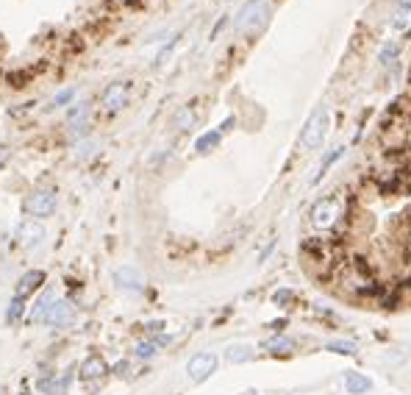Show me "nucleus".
Returning <instances> with one entry per match:
<instances>
[{
	"label": "nucleus",
	"instance_id": "a878e982",
	"mask_svg": "<svg viewBox=\"0 0 411 395\" xmlns=\"http://www.w3.org/2000/svg\"><path fill=\"white\" fill-rule=\"evenodd\" d=\"M195 125V111L186 106V109H181L178 114H175V128L178 131H186V128H192Z\"/></svg>",
	"mask_w": 411,
	"mask_h": 395
},
{
	"label": "nucleus",
	"instance_id": "6ab92c4d",
	"mask_svg": "<svg viewBox=\"0 0 411 395\" xmlns=\"http://www.w3.org/2000/svg\"><path fill=\"white\" fill-rule=\"evenodd\" d=\"M220 142H223L220 128H217V131H206V134H200L197 142H195V153H212Z\"/></svg>",
	"mask_w": 411,
	"mask_h": 395
},
{
	"label": "nucleus",
	"instance_id": "f3484780",
	"mask_svg": "<svg viewBox=\"0 0 411 395\" xmlns=\"http://www.w3.org/2000/svg\"><path fill=\"white\" fill-rule=\"evenodd\" d=\"M167 343H170V337H164V334H162V337L142 340L140 345L133 348V356H136V359H153V356L162 351V345H167Z\"/></svg>",
	"mask_w": 411,
	"mask_h": 395
},
{
	"label": "nucleus",
	"instance_id": "f8f14e48",
	"mask_svg": "<svg viewBox=\"0 0 411 395\" xmlns=\"http://www.w3.org/2000/svg\"><path fill=\"white\" fill-rule=\"evenodd\" d=\"M47 281V276H45V270H25L23 276H20V281H17V292L14 295H20V298H28L31 292H36L42 284Z\"/></svg>",
	"mask_w": 411,
	"mask_h": 395
},
{
	"label": "nucleus",
	"instance_id": "cd10ccee",
	"mask_svg": "<svg viewBox=\"0 0 411 395\" xmlns=\"http://www.w3.org/2000/svg\"><path fill=\"white\" fill-rule=\"evenodd\" d=\"M408 12H411V0H400V9H397V17H395V28H403V25H406Z\"/></svg>",
	"mask_w": 411,
	"mask_h": 395
},
{
	"label": "nucleus",
	"instance_id": "a211bd4d",
	"mask_svg": "<svg viewBox=\"0 0 411 395\" xmlns=\"http://www.w3.org/2000/svg\"><path fill=\"white\" fill-rule=\"evenodd\" d=\"M256 356V348L253 345H245V343H236V345H228L225 348V359L231 362V365H245V362H250Z\"/></svg>",
	"mask_w": 411,
	"mask_h": 395
},
{
	"label": "nucleus",
	"instance_id": "7c9ffc66",
	"mask_svg": "<svg viewBox=\"0 0 411 395\" xmlns=\"http://www.w3.org/2000/svg\"><path fill=\"white\" fill-rule=\"evenodd\" d=\"M114 373H117V376H125V373H128V362H117V365H114Z\"/></svg>",
	"mask_w": 411,
	"mask_h": 395
},
{
	"label": "nucleus",
	"instance_id": "393cba45",
	"mask_svg": "<svg viewBox=\"0 0 411 395\" xmlns=\"http://www.w3.org/2000/svg\"><path fill=\"white\" fill-rule=\"evenodd\" d=\"M272 303L287 309V306H292V303H295V292H292V290H287V287H281V290L272 292Z\"/></svg>",
	"mask_w": 411,
	"mask_h": 395
},
{
	"label": "nucleus",
	"instance_id": "c756f323",
	"mask_svg": "<svg viewBox=\"0 0 411 395\" xmlns=\"http://www.w3.org/2000/svg\"><path fill=\"white\" fill-rule=\"evenodd\" d=\"M225 23H228V17H223V20H217V25H214V31H212V39H214V36H217V34H220V31L225 28Z\"/></svg>",
	"mask_w": 411,
	"mask_h": 395
},
{
	"label": "nucleus",
	"instance_id": "ddd939ff",
	"mask_svg": "<svg viewBox=\"0 0 411 395\" xmlns=\"http://www.w3.org/2000/svg\"><path fill=\"white\" fill-rule=\"evenodd\" d=\"M53 303H56V292H53V290H45V292L39 295V301L34 303V309H31L28 320H31V323H36V325H39V323H47Z\"/></svg>",
	"mask_w": 411,
	"mask_h": 395
},
{
	"label": "nucleus",
	"instance_id": "b1692460",
	"mask_svg": "<svg viewBox=\"0 0 411 395\" xmlns=\"http://www.w3.org/2000/svg\"><path fill=\"white\" fill-rule=\"evenodd\" d=\"M339 156H345V145H336V148H333V151H331V153L322 159V164H320V173L314 175V181H311V184H320V178H322V175L331 170V164H333V162H339Z\"/></svg>",
	"mask_w": 411,
	"mask_h": 395
},
{
	"label": "nucleus",
	"instance_id": "4468645a",
	"mask_svg": "<svg viewBox=\"0 0 411 395\" xmlns=\"http://www.w3.org/2000/svg\"><path fill=\"white\" fill-rule=\"evenodd\" d=\"M109 370H111V367L106 365V359L98 356V354H92V356L84 359V365H81V378H84V381H98V378H103Z\"/></svg>",
	"mask_w": 411,
	"mask_h": 395
},
{
	"label": "nucleus",
	"instance_id": "aec40b11",
	"mask_svg": "<svg viewBox=\"0 0 411 395\" xmlns=\"http://www.w3.org/2000/svg\"><path fill=\"white\" fill-rule=\"evenodd\" d=\"M76 95H78V87H67V89L56 92V95H53V100H50V106H47V111H56V109H70V106L76 103Z\"/></svg>",
	"mask_w": 411,
	"mask_h": 395
},
{
	"label": "nucleus",
	"instance_id": "2eb2a0df",
	"mask_svg": "<svg viewBox=\"0 0 411 395\" xmlns=\"http://www.w3.org/2000/svg\"><path fill=\"white\" fill-rule=\"evenodd\" d=\"M87 117H89V103H84V100H78L67 109V122H70L73 134H81L84 125H87Z\"/></svg>",
	"mask_w": 411,
	"mask_h": 395
},
{
	"label": "nucleus",
	"instance_id": "20e7f679",
	"mask_svg": "<svg viewBox=\"0 0 411 395\" xmlns=\"http://www.w3.org/2000/svg\"><path fill=\"white\" fill-rule=\"evenodd\" d=\"M56 206H58V201H56V192H50V189H34L25 201H23V209H25V215H31V220H45V217H50L53 212H56Z\"/></svg>",
	"mask_w": 411,
	"mask_h": 395
},
{
	"label": "nucleus",
	"instance_id": "6e6552de",
	"mask_svg": "<svg viewBox=\"0 0 411 395\" xmlns=\"http://www.w3.org/2000/svg\"><path fill=\"white\" fill-rule=\"evenodd\" d=\"M14 237H17V242H20L25 250H31V248H36L47 234H45V226H42L39 220H23V223L17 226V231H14Z\"/></svg>",
	"mask_w": 411,
	"mask_h": 395
},
{
	"label": "nucleus",
	"instance_id": "5701e85b",
	"mask_svg": "<svg viewBox=\"0 0 411 395\" xmlns=\"http://www.w3.org/2000/svg\"><path fill=\"white\" fill-rule=\"evenodd\" d=\"M23 314H25V298L14 295V298H12V303H9V309H6V323H9V325H14V323H20V320H23Z\"/></svg>",
	"mask_w": 411,
	"mask_h": 395
},
{
	"label": "nucleus",
	"instance_id": "bb28decb",
	"mask_svg": "<svg viewBox=\"0 0 411 395\" xmlns=\"http://www.w3.org/2000/svg\"><path fill=\"white\" fill-rule=\"evenodd\" d=\"M95 148H98V142H95V140H78V145H76L73 156H76V159H87V156H92V153H95Z\"/></svg>",
	"mask_w": 411,
	"mask_h": 395
},
{
	"label": "nucleus",
	"instance_id": "dca6fc26",
	"mask_svg": "<svg viewBox=\"0 0 411 395\" xmlns=\"http://www.w3.org/2000/svg\"><path fill=\"white\" fill-rule=\"evenodd\" d=\"M269 356H289L295 348H298V343L292 340V337H284V334H278V337H269L264 345H261Z\"/></svg>",
	"mask_w": 411,
	"mask_h": 395
},
{
	"label": "nucleus",
	"instance_id": "f03ea898",
	"mask_svg": "<svg viewBox=\"0 0 411 395\" xmlns=\"http://www.w3.org/2000/svg\"><path fill=\"white\" fill-rule=\"evenodd\" d=\"M269 20V3L267 0H247V3L239 9L234 28L239 34H258Z\"/></svg>",
	"mask_w": 411,
	"mask_h": 395
},
{
	"label": "nucleus",
	"instance_id": "7ed1b4c3",
	"mask_svg": "<svg viewBox=\"0 0 411 395\" xmlns=\"http://www.w3.org/2000/svg\"><path fill=\"white\" fill-rule=\"evenodd\" d=\"M325 134H328V109L320 106V109H314V114L306 120V125L300 131V148L303 151L320 148L322 140H325Z\"/></svg>",
	"mask_w": 411,
	"mask_h": 395
},
{
	"label": "nucleus",
	"instance_id": "2f4dec72",
	"mask_svg": "<svg viewBox=\"0 0 411 395\" xmlns=\"http://www.w3.org/2000/svg\"><path fill=\"white\" fill-rule=\"evenodd\" d=\"M6 159H9V148H6V145H0V164H3Z\"/></svg>",
	"mask_w": 411,
	"mask_h": 395
},
{
	"label": "nucleus",
	"instance_id": "412c9836",
	"mask_svg": "<svg viewBox=\"0 0 411 395\" xmlns=\"http://www.w3.org/2000/svg\"><path fill=\"white\" fill-rule=\"evenodd\" d=\"M325 351L339 354V356H356V354H359V345H356L353 340H331V343L325 345Z\"/></svg>",
	"mask_w": 411,
	"mask_h": 395
},
{
	"label": "nucleus",
	"instance_id": "c85d7f7f",
	"mask_svg": "<svg viewBox=\"0 0 411 395\" xmlns=\"http://www.w3.org/2000/svg\"><path fill=\"white\" fill-rule=\"evenodd\" d=\"M145 325H148V332H151V334L164 332V320H151V323H145Z\"/></svg>",
	"mask_w": 411,
	"mask_h": 395
},
{
	"label": "nucleus",
	"instance_id": "9b49d317",
	"mask_svg": "<svg viewBox=\"0 0 411 395\" xmlns=\"http://www.w3.org/2000/svg\"><path fill=\"white\" fill-rule=\"evenodd\" d=\"M342 384H345V392H351V395H367L373 389V378H367L359 370H345Z\"/></svg>",
	"mask_w": 411,
	"mask_h": 395
},
{
	"label": "nucleus",
	"instance_id": "39448f33",
	"mask_svg": "<svg viewBox=\"0 0 411 395\" xmlns=\"http://www.w3.org/2000/svg\"><path fill=\"white\" fill-rule=\"evenodd\" d=\"M217 367H220L217 354H212V351H200V354H195V356L186 362V376H189L195 384H203L206 378H212V376L217 373Z\"/></svg>",
	"mask_w": 411,
	"mask_h": 395
},
{
	"label": "nucleus",
	"instance_id": "473e14b6",
	"mask_svg": "<svg viewBox=\"0 0 411 395\" xmlns=\"http://www.w3.org/2000/svg\"><path fill=\"white\" fill-rule=\"evenodd\" d=\"M0 395H9V389H6L3 384H0Z\"/></svg>",
	"mask_w": 411,
	"mask_h": 395
},
{
	"label": "nucleus",
	"instance_id": "9d476101",
	"mask_svg": "<svg viewBox=\"0 0 411 395\" xmlns=\"http://www.w3.org/2000/svg\"><path fill=\"white\" fill-rule=\"evenodd\" d=\"M76 323V309L67 298H56L53 309H50V317H47V325L53 328H70Z\"/></svg>",
	"mask_w": 411,
	"mask_h": 395
},
{
	"label": "nucleus",
	"instance_id": "0eeeda50",
	"mask_svg": "<svg viewBox=\"0 0 411 395\" xmlns=\"http://www.w3.org/2000/svg\"><path fill=\"white\" fill-rule=\"evenodd\" d=\"M114 284H117V290L131 292V295H140V292L145 290V279H142V273L136 270V268H131V265H122V268L114 270Z\"/></svg>",
	"mask_w": 411,
	"mask_h": 395
},
{
	"label": "nucleus",
	"instance_id": "f257e3e1",
	"mask_svg": "<svg viewBox=\"0 0 411 395\" xmlns=\"http://www.w3.org/2000/svg\"><path fill=\"white\" fill-rule=\"evenodd\" d=\"M309 223H311L317 231L331 234V239L339 237L342 226L348 223V206H345V201H342L339 195H325V198H320V201L311 206V212H309Z\"/></svg>",
	"mask_w": 411,
	"mask_h": 395
},
{
	"label": "nucleus",
	"instance_id": "4be33fe9",
	"mask_svg": "<svg viewBox=\"0 0 411 395\" xmlns=\"http://www.w3.org/2000/svg\"><path fill=\"white\" fill-rule=\"evenodd\" d=\"M397 56H400V42H386V45L381 47V53H378V58H381L384 67H395Z\"/></svg>",
	"mask_w": 411,
	"mask_h": 395
},
{
	"label": "nucleus",
	"instance_id": "1a4fd4ad",
	"mask_svg": "<svg viewBox=\"0 0 411 395\" xmlns=\"http://www.w3.org/2000/svg\"><path fill=\"white\" fill-rule=\"evenodd\" d=\"M70 384H73V373H70V370L61 373V376L45 373V376H39V381H36V387H39L42 395H67V392H70Z\"/></svg>",
	"mask_w": 411,
	"mask_h": 395
},
{
	"label": "nucleus",
	"instance_id": "423d86ee",
	"mask_svg": "<svg viewBox=\"0 0 411 395\" xmlns=\"http://www.w3.org/2000/svg\"><path fill=\"white\" fill-rule=\"evenodd\" d=\"M128 100H131V81H114V84H109L103 89L100 109L106 114H117V111H122L128 106Z\"/></svg>",
	"mask_w": 411,
	"mask_h": 395
}]
</instances>
